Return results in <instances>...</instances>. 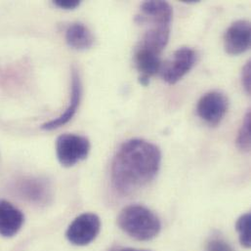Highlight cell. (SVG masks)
<instances>
[{"label":"cell","instance_id":"cell-1","mask_svg":"<svg viewBox=\"0 0 251 251\" xmlns=\"http://www.w3.org/2000/svg\"><path fill=\"white\" fill-rule=\"evenodd\" d=\"M161 152L154 144L142 140L126 141L119 149L112 165V184L123 196L147 186L156 176Z\"/></svg>","mask_w":251,"mask_h":251},{"label":"cell","instance_id":"cell-2","mask_svg":"<svg viewBox=\"0 0 251 251\" xmlns=\"http://www.w3.org/2000/svg\"><path fill=\"white\" fill-rule=\"evenodd\" d=\"M118 224L129 237L142 242L154 239L161 228L158 217L149 208L138 204L125 207L118 217Z\"/></svg>","mask_w":251,"mask_h":251},{"label":"cell","instance_id":"cell-3","mask_svg":"<svg viewBox=\"0 0 251 251\" xmlns=\"http://www.w3.org/2000/svg\"><path fill=\"white\" fill-rule=\"evenodd\" d=\"M89 140L80 135L66 133L56 141V153L59 162L65 167H72L84 160L90 151Z\"/></svg>","mask_w":251,"mask_h":251},{"label":"cell","instance_id":"cell-4","mask_svg":"<svg viewBox=\"0 0 251 251\" xmlns=\"http://www.w3.org/2000/svg\"><path fill=\"white\" fill-rule=\"evenodd\" d=\"M197 53L190 47L177 49L171 58L161 64L160 74L162 79L168 84H175L182 79L195 66Z\"/></svg>","mask_w":251,"mask_h":251},{"label":"cell","instance_id":"cell-5","mask_svg":"<svg viewBox=\"0 0 251 251\" xmlns=\"http://www.w3.org/2000/svg\"><path fill=\"white\" fill-rule=\"evenodd\" d=\"M172 20V7L165 1H146L141 5V13L136 17L139 25L147 26L146 29L170 30Z\"/></svg>","mask_w":251,"mask_h":251},{"label":"cell","instance_id":"cell-6","mask_svg":"<svg viewBox=\"0 0 251 251\" xmlns=\"http://www.w3.org/2000/svg\"><path fill=\"white\" fill-rule=\"evenodd\" d=\"M101 220L94 213H83L77 216L69 226L66 237L68 241L77 247L91 244L99 235Z\"/></svg>","mask_w":251,"mask_h":251},{"label":"cell","instance_id":"cell-7","mask_svg":"<svg viewBox=\"0 0 251 251\" xmlns=\"http://www.w3.org/2000/svg\"><path fill=\"white\" fill-rule=\"evenodd\" d=\"M227 97L217 91L204 94L199 101L197 112L199 117L208 126H218L228 111Z\"/></svg>","mask_w":251,"mask_h":251},{"label":"cell","instance_id":"cell-8","mask_svg":"<svg viewBox=\"0 0 251 251\" xmlns=\"http://www.w3.org/2000/svg\"><path fill=\"white\" fill-rule=\"evenodd\" d=\"M251 23L240 20L233 23L225 32L224 47L230 55H240L248 51L251 47Z\"/></svg>","mask_w":251,"mask_h":251},{"label":"cell","instance_id":"cell-9","mask_svg":"<svg viewBox=\"0 0 251 251\" xmlns=\"http://www.w3.org/2000/svg\"><path fill=\"white\" fill-rule=\"evenodd\" d=\"M160 54L161 53L153 49L138 45L134 56V62L136 69L140 74L139 82L142 85H149L150 78L160 71Z\"/></svg>","mask_w":251,"mask_h":251},{"label":"cell","instance_id":"cell-10","mask_svg":"<svg viewBox=\"0 0 251 251\" xmlns=\"http://www.w3.org/2000/svg\"><path fill=\"white\" fill-rule=\"evenodd\" d=\"M72 78H73L72 79V97H71V101H70L68 108L58 118L43 124L41 126V129L47 130V131L57 129L61 126L67 125L69 122H71L72 119L76 114L77 109L80 104V101H81V96H82L81 80H80L79 74L76 69L73 70Z\"/></svg>","mask_w":251,"mask_h":251},{"label":"cell","instance_id":"cell-11","mask_svg":"<svg viewBox=\"0 0 251 251\" xmlns=\"http://www.w3.org/2000/svg\"><path fill=\"white\" fill-rule=\"evenodd\" d=\"M25 222L23 212L7 201H0V236L12 238L22 229Z\"/></svg>","mask_w":251,"mask_h":251},{"label":"cell","instance_id":"cell-12","mask_svg":"<svg viewBox=\"0 0 251 251\" xmlns=\"http://www.w3.org/2000/svg\"><path fill=\"white\" fill-rule=\"evenodd\" d=\"M17 191L23 199L37 204L48 202L51 197L48 183L40 178H24L19 182Z\"/></svg>","mask_w":251,"mask_h":251},{"label":"cell","instance_id":"cell-13","mask_svg":"<svg viewBox=\"0 0 251 251\" xmlns=\"http://www.w3.org/2000/svg\"><path fill=\"white\" fill-rule=\"evenodd\" d=\"M66 41L76 50H86L93 46L95 38L91 30L81 23L72 24L66 31Z\"/></svg>","mask_w":251,"mask_h":251},{"label":"cell","instance_id":"cell-14","mask_svg":"<svg viewBox=\"0 0 251 251\" xmlns=\"http://www.w3.org/2000/svg\"><path fill=\"white\" fill-rule=\"evenodd\" d=\"M251 213H246L242 215L237 221L236 228L239 233L240 242L246 249L251 248Z\"/></svg>","mask_w":251,"mask_h":251},{"label":"cell","instance_id":"cell-15","mask_svg":"<svg viewBox=\"0 0 251 251\" xmlns=\"http://www.w3.org/2000/svg\"><path fill=\"white\" fill-rule=\"evenodd\" d=\"M237 146L241 151L251 150V112H248L237 137Z\"/></svg>","mask_w":251,"mask_h":251},{"label":"cell","instance_id":"cell-16","mask_svg":"<svg viewBox=\"0 0 251 251\" xmlns=\"http://www.w3.org/2000/svg\"><path fill=\"white\" fill-rule=\"evenodd\" d=\"M207 251H234L229 244L222 240H212L207 245Z\"/></svg>","mask_w":251,"mask_h":251},{"label":"cell","instance_id":"cell-17","mask_svg":"<svg viewBox=\"0 0 251 251\" xmlns=\"http://www.w3.org/2000/svg\"><path fill=\"white\" fill-rule=\"evenodd\" d=\"M251 61H249L246 66L243 69V73H242V82L244 85V88L246 89V91L251 94Z\"/></svg>","mask_w":251,"mask_h":251},{"label":"cell","instance_id":"cell-18","mask_svg":"<svg viewBox=\"0 0 251 251\" xmlns=\"http://www.w3.org/2000/svg\"><path fill=\"white\" fill-rule=\"evenodd\" d=\"M57 7L65 10H74L79 6L80 1L77 0H55L53 2Z\"/></svg>","mask_w":251,"mask_h":251},{"label":"cell","instance_id":"cell-19","mask_svg":"<svg viewBox=\"0 0 251 251\" xmlns=\"http://www.w3.org/2000/svg\"><path fill=\"white\" fill-rule=\"evenodd\" d=\"M122 251H140V250H135V249H126Z\"/></svg>","mask_w":251,"mask_h":251}]
</instances>
